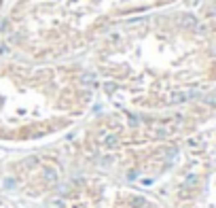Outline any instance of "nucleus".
<instances>
[{
  "label": "nucleus",
  "mask_w": 216,
  "mask_h": 208,
  "mask_svg": "<svg viewBox=\"0 0 216 208\" xmlns=\"http://www.w3.org/2000/svg\"><path fill=\"white\" fill-rule=\"evenodd\" d=\"M208 74V60L197 45L169 36L153 43L146 36H136L108 43L93 81L119 104L180 106L208 94L204 91Z\"/></svg>",
  "instance_id": "1"
},
{
  "label": "nucleus",
  "mask_w": 216,
  "mask_h": 208,
  "mask_svg": "<svg viewBox=\"0 0 216 208\" xmlns=\"http://www.w3.org/2000/svg\"><path fill=\"white\" fill-rule=\"evenodd\" d=\"M93 87L91 72L0 68V136L34 138L60 130L81 113Z\"/></svg>",
  "instance_id": "2"
},
{
  "label": "nucleus",
  "mask_w": 216,
  "mask_h": 208,
  "mask_svg": "<svg viewBox=\"0 0 216 208\" xmlns=\"http://www.w3.org/2000/svg\"><path fill=\"white\" fill-rule=\"evenodd\" d=\"M187 161L168 189V208H216V127L184 138Z\"/></svg>",
  "instance_id": "3"
},
{
  "label": "nucleus",
  "mask_w": 216,
  "mask_h": 208,
  "mask_svg": "<svg viewBox=\"0 0 216 208\" xmlns=\"http://www.w3.org/2000/svg\"><path fill=\"white\" fill-rule=\"evenodd\" d=\"M49 208H168L161 200L132 185L108 178L79 176L51 196Z\"/></svg>",
  "instance_id": "4"
},
{
  "label": "nucleus",
  "mask_w": 216,
  "mask_h": 208,
  "mask_svg": "<svg viewBox=\"0 0 216 208\" xmlns=\"http://www.w3.org/2000/svg\"><path fill=\"white\" fill-rule=\"evenodd\" d=\"M0 208H15L13 202L7 197V191H4V187H2V181H0Z\"/></svg>",
  "instance_id": "5"
}]
</instances>
